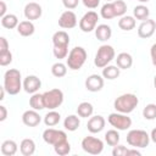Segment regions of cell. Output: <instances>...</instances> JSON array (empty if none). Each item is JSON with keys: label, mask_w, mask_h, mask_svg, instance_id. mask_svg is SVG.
<instances>
[{"label": "cell", "mask_w": 156, "mask_h": 156, "mask_svg": "<svg viewBox=\"0 0 156 156\" xmlns=\"http://www.w3.org/2000/svg\"><path fill=\"white\" fill-rule=\"evenodd\" d=\"M4 88L10 95H17L23 89V82L21 72L16 68H10L4 74Z\"/></svg>", "instance_id": "1"}, {"label": "cell", "mask_w": 156, "mask_h": 156, "mask_svg": "<svg viewBox=\"0 0 156 156\" xmlns=\"http://www.w3.org/2000/svg\"><path fill=\"white\" fill-rule=\"evenodd\" d=\"M138 104H139L138 96L133 93H127V94H122L118 98H116V100L113 101V107L117 112L128 115L135 110Z\"/></svg>", "instance_id": "2"}, {"label": "cell", "mask_w": 156, "mask_h": 156, "mask_svg": "<svg viewBox=\"0 0 156 156\" xmlns=\"http://www.w3.org/2000/svg\"><path fill=\"white\" fill-rule=\"evenodd\" d=\"M88 57V54L83 46H74L66 57V65L72 71H78L83 67Z\"/></svg>", "instance_id": "3"}, {"label": "cell", "mask_w": 156, "mask_h": 156, "mask_svg": "<svg viewBox=\"0 0 156 156\" xmlns=\"http://www.w3.org/2000/svg\"><path fill=\"white\" fill-rule=\"evenodd\" d=\"M115 58H116L115 49L111 45L104 44L96 51V55H95V58H94V65L98 68H104L105 66H107Z\"/></svg>", "instance_id": "4"}, {"label": "cell", "mask_w": 156, "mask_h": 156, "mask_svg": "<svg viewBox=\"0 0 156 156\" xmlns=\"http://www.w3.org/2000/svg\"><path fill=\"white\" fill-rule=\"evenodd\" d=\"M127 143L132 147L143 149L146 147L150 143V135L143 129H132L127 133Z\"/></svg>", "instance_id": "5"}, {"label": "cell", "mask_w": 156, "mask_h": 156, "mask_svg": "<svg viewBox=\"0 0 156 156\" xmlns=\"http://www.w3.org/2000/svg\"><path fill=\"white\" fill-rule=\"evenodd\" d=\"M44 96V104H45V108L48 110H56L57 107H60L63 102V91L58 88H54L50 89L45 93H43Z\"/></svg>", "instance_id": "6"}, {"label": "cell", "mask_w": 156, "mask_h": 156, "mask_svg": "<svg viewBox=\"0 0 156 156\" xmlns=\"http://www.w3.org/2000/svg\"><path fill=\"white\" fill-rule=\"evenodd\" d=\"M107 122L117 130H127L132 127V118L128 117L126 113H121L117 111L108 115Z\"/></svg>", "instance_id": "7"}, {"label": "cell", "mask_w": 156, "mask_h": 156, "mask_svg": "<svg viewBox=\"0 0 156 156\" xmlns=\"http://www.w3.org/2000/svg\"><path fill=\"white\" fill-rule=\"evenodd\" d=\"M82 149L90 155H99L104 150V141L96 136L88 135L82 140Z\"/></svg>", "instance_id": "8"}, {"label": "cell", "mask_w": 156, "mask_h": 156, "mask_svg": "<svg viewBox=\"0 0 156 156\" xmlns=\"http://www.w3.org/2000/svg\"><path fill=\"white\" fill-rule=\"evenodd\" d=\"M98 21H99V15L90 10L88 12H85L83 15V17L79 21V28L82 32L84 33H90L93 30H95L96 26H98Z\"/></svg>", "instance_id": "9"}, {"label": "cell", "mask_w": 156, "mask_h": 156, "mask_svg": "<svg viewBox=\"0 0 156 156\" xmlns=\"http://www.w3.org/2000/svg\"><path fill=\"white\" fill-rule=\"evenodd\" d=\"M67 139V134L63 130L60 129H55V128H46L43 132V140L49 144V145H55L61 140H66Z\"/></svg>", "instance_id": "10"}, {"label": "cell", "mask_w": 156, "mask_h": 156, "mask_svg": "<svg viewBox=\"0 0 156 156\" xmlns=\"http://www.w3.org/2000/svg\"><path fill=\"white\" fill-rule=\"evenodd\" d=\"M77 16L72 10H66L58 17V26L62 29H72L77 26Z\"/></svg>", "instance_id": "11"}, {"label": "cell", "mask_w": 156, "mask_h": 156, "mask_svg": "<svg viewBox=\"0 0 156 156\" xmlns=\"http://www.w3.org/2000/svg\"><path fill=\"white\" fill-rule=\"evenodd\" d=\"M156 32V22L154 20H145L143 21L138 27V35L141 39H149L151 38Z\"/></svg>", "instance_id": "12"}, {"label": "cell", "mask_w": 156, "mask_h": 156, "mask_svg": "<svg viewBox=\"0 0 156 156\" xmlns=\"http://www.w3.org/2000/svg\"><path fill=\"white\" fill-rule=\"evenodd\" d=\"M23 13H24V17L29 21H35V20H39L43 15V9L41 6L38 4V2H28L26 6H24V10H23Z\"/></svg>", "instance_id": "13"}, {"label": "cell", "mask_w": 156, "mask_h": 156, "mask_svg": "<svg viewBox=\"0 0 156 156\" xmlns=\"http://www.w3.org/2000/svg\"><path fill=\"white\" fill-rule=\"evenodd\" d=\"M105 78L100 74H90L87 79H85V88L87 90L91 91V93H96L100 91L104 88L105 84Z\"/></svg>", "instance_id": "14"}, {"label": "cell", "mask_w": 156, "mask_h": 156, "mask_svg": "<svg viewBox=\"0 0 156 156\" xmlns=\"http://www.w3.org/2000/svg\"><path fill=\"white\" fill-rule=\"evenodd\" d=\"M40 87H41V80L39 77L34 74H29L23 79V90L30 95L34 93H38Z\"/></svg>", "instance_id": "15"}, {"label": "cell", "mask_w": 156, "mask_h": 156, "mask_svg": "<svg viewBox=\"0 0 156 156\" xmlns=\"http://www.w3.org/2000/svg\"><path fill=\"white\" fill-rule=\"evenodd\" d=\"M106 121L101 115H95L89 117L88 123H87V128L91 134H98L100 132H102V129L105 128Z\"/></svg>", "instance_id": "16"}, {"label": "cell", "mask_w": 156, "mask_h": 156, "mask_svg": "<svg viewBox=\"0 0 156 156\" xmlns=\"http://www.w3.org/2000/svg\"><path fill=\"white\" fill-rule=\"evenodd\" d=\"M22 122L27 127H37L41 122V116L37 110H27L22 115Z\"/></svg>", "instance_id": "17"}, {"label": "cell", "mask_w": 156, "mask_h": 156, "mask_svg": "<svg viewBox=\"0 0 156 156\" xmlns=\"http://www.w3.org/2000/svg\"><path fill=\"white\" fill-rule=\"evenodd\" d=\"M94 32H95L96 39L100 40V41H107L112 37V29H111V27L108 24H105V23L98 24Z\"/></svg>", "instance_id": "18"}, {"label": "cell", "mask_w": 156, "mask_h": 156, "mask_svg": "<svg viewBox=\"0 0 156 156\" xmlns=\"http://www.w3.org/2000/svg\"><path fill=\"white\" fill-rule=\"evenodd\" d=\"M17 32L22 37H30L35 32V26H34L33 21H29V20L21 21L17 26Z\"/></svg>", "instance_id": "19"}, {"label": "cell", "mask_w": 156, "mask_h": 156, "mask_svg": "<svg viewBox=\"0 0 156 156\" xmlns=\"http://www.w3.org/2000/svg\"><path fill=\"white\" fill-rule=\"evenodd\" d=\"M115 60H116V65L121 69H128L133 65V57L128 52H119Z\"/></svg>", "instance_id": "20"}, {"label": "cell", "mask_w": 156, "mask_h": 156, "mask_svg": "<svg viewBox=\"0 0 156 156\" xmlns=\"http://www.w3.org/2000/svg\"><path fill=\"white\" fill-rule=\"evenodd\" d=\"M54 46H68L69 45V35L65 30H57L52 35Z\"/></svg>", "instance_id": "21"}, {"label": "cell", "mask_w": 156, "mask_h": 156, "mask_svg": "<svg viewBox=\"0 0 156 156\" xmlns=\"http://www.w3.org/2000/svg\"><path fill=\"white\" fill-rule=\"evenodd\" d=\"M20 151L23 156H32L35 152V143L30 138H26L20 144Z\"/></svg>", "instance_id": "22"}, {"label": "cell", "mask_w": 156, "mask_h": 156, "mask_svg": "<svg viewBox=\"0 0 156 156\" xmlns=\"http://www.w3.org/2000/svg\"><path fill=\"white\" fill-rule=\"evenodd\" d=\"M119 73H121V68L116 65H107L102 68V72H101V76L105 78V79H108V80H113L116 78L119 77Z\"/></svg>", "instance_id": "23"}, {"label": "cell", "mask_w": 156, "mask_h": 156, "mask_svg": "<svg viewBox=\"0 0 156 156\" xmlns=\"http://www.w3.org/2000/svg\"><path fill=\"white\" fill-rule=\"evenodd\" d=\"M17 150H18V145L15 140L7 139L1 144V154L4 156H13L17 154Z\"/></svg>", "instance_id": "24"}, {"label": "cell", "mask_w": 156, "mask_h": 156, "mask_svg": "<svg viewBox=\"0 0 156 156\" xmlns=\"http://www.w3.org/2000/svg\"><path fill=\"white\" fill-rule=\"evenodd\" d=\"M136 26V21L134 18V16H122L119 20H118V27L124 30V32H129L132 29H134Z\"/></svg>", "instance_id": "25"}, {"label": "cell", "mask_w": 156, "mask_h": 156, "mask_svg": "<svg viewBox=\"0 0 156 156\" xmlns=\"http://www.w3.org/2000/svg\"><path fill=\"white\" fill-rule=\"evenodd\" d=\"M80 126V119L78 115H68L65 121H63V127L68 132H74L79 128Z\"/></svg>", "instance_id": "26"}, {"label": "cell", "mask_w": 156, "mask_h": 156, "mask_svg": "<svg viewBox=\"0 0 156 156\" xmlns=\"http://www.w3.org/2000/svg\"><path fill=\"white\" fill-rule=\"evenodd\" d=\"M29 106L33 110L37 111H41L45 108V104H44V96L40 93H34L32 94V96L29 98Z\"/></svg>", "instance_id": "27"}, {"label": "cell", "mask_w": 156, "mask_h": 156, "mask_svg": "<svg viewBox=\"0 0 156 156\" xmlns=\"http://www.w3.org/2000/svg\"><path fill=\"white\" fill-rule=\"evenodd\" d=\"M93 112H94V106L88 102V101H83L78 105L77 107V115L82 118H88V117H91L93 116Z\"/></svg>", "instance_id": "28"}, {"label": "cell", "mask_w": 156, "mask_h": 156, "mask_svg": "<svg viewBox=\"0 0 156 156\" xmlns=\"http://www.w3.org/2000/svg\"><path fill=\"white\" fill-rule=\"evenodd\" d=\"M43 121H44V124L46 127H54V126H56V124L60 123L61 115L57 111H55V110H49V112L44 116Z\"/></svg>", "instance_id": "29"}, {"label": "cell", "mask_w": 156, "mask_h": 156, "mask_svg": "<svg viewBox=\"0 0 156 156\" xmlns=\"http://www.w3.org/2000/svg\"><path fill=\"white\" fill-rule=\"evenodd\" d=\"M20 21L16 15L13 13H6L4 17H1V26L6 29H13L17 28Z\"/></svg>", "instance_id": "30"}, {"label": "cell", "mask_w": 156, "mask_h": 156, "mask_svg": "<svg viewBox=\"0 0 156 156\" xmlns=\"http://www.w3.org/2000/svg\"><path fill=\"white\" fill-rule=\"evenodd\" d=\"M149 15H150V11H149V7L140 4V5H136L134 9H133V16L135 20L138 21H145L149 18Z\"/></svg>", "instance_id": "31"}, {"label": "cell", "mask_w": 156, "mask_h": 156, "mask_svg": "<svg viewBox=\"0 0 156 156\" xmlns=\"http://www.w3.org/2000/svg\"><path fill=\"white\" fill-rule=\"evenodd\" d=\"M54 151L58 155V156H66L71 152V144L68 143V140H61L57 144L54 145Z\"/></svg>", "instance_id": "32"}, {"label": "cell", "mask_w": 156, "mask_h": 156, "mask_svg": "<svg viewBox=\"0 0 156 156\" xmlns=\"http://www.w3.org/2000/svg\"><path fill=\"white\" fill-rule=\"evenodd\" d=\"M119 133L117 129H110L105 133V141L107 143V145L110 146H116L119 144Z\"/></svg>", "instance_id": "33"}, {"label": "cell", "mask_w": 156, "mask_h": 156, "mask_svg": "<svg viewBox=\"0 0 156 156\" xmlns=\"http://www.w3.org/2000/svg\"><path fill=\"white\" fill-rule=\"evenodd\" d=\"M51 73H52V76L54 77H56V78H62V77H65L66 76V73H67V65H65V63H62V62H56V63H54L52 66H51Z\"/></svg>", "instance_id": "34"}, {"label": "cell", "mask_w": 156, "mask_h": 156, "mask_svg": "<svg viewBox=\"0 0 156 156\" xmlns=\"http://www.w3.org/2000/svg\"><path fill=\"white\" fill-rule=\"evenodd\" d=\"M100 16L104 18V20H112L116 17L115 15V10H113V6H112V2H106L101 6V10H100Z\"/></svg>", "instance_id": "35"}, {"label": "cell", "mask_w": 156, "mask_h": 156, "mask_svg": "<svg viewBox=\"0 0 156 156\" xmlns=\"http://www.w3.org/2000/svg\"><path fill=\"white\" fill-rule=\"evenodd\" d=\"M112 6L115 10V15L116 17H122L126 15L127 12V4L123 0H115L112 1Z\"/></svg>", "instance_id": "36"}, {"label": "cell", "mask_w": 156, "mask_h": 156, "mask_svg": "<svg viewBox=\"0 0 156 156\" xmlns=\"http://www.w3.org/2000/svg\"><path fill=\"white\" fill-rule=\"evenodd\" d=\"M143 117L147 121H152L156 118V104H147L143 108Z\"/></svg>", "instance_id": "37"}, {"label": "cell", "mask_w": 156, "mask_h": 156, "mask_svg": "<svg viewBox=\"0 0 156 156\" xmlns=\"http://www.w3.org/2000/svg\"><path fill=\"white\" fill-rule=\"evenodd\" d=\"M52 54L56 58L62 60L68 56V46H54Z\"/></svg>", "instance_id": "38"}, {"label": "cell", "mask_w": 156, "mask_h": 156, "mask_svg": "<svg viewBox=\"0 0 156 156\" xmlns=\"http://www.w3.org/2000/svg\"><path fill=\"white\" fill-rule=\"evenodd\" d=\"M12 62V54L10 50L6 51H0V66L5 67L9 66Z\"/></svg>", "instance_id": "39"}, {"label": "cell", "mask_w": 156, "mask_h": 156, "mask_svg": "<svg viewBox=\"0 0 156 156\" xmlns=\"http://www.w3.org/2000/svg\"><path fill=\"white\" fill-rule=\"evenodd\" d=\"M112 155L113 156H127L128 155V149L124 146V145H116L113 146V150H112Z\"/></svg>", "instance_id": "40"}, {"label": "cell", "mask_w": 156, "mask_h": 156, "mask_svg": "<svg viewBox=\"0 0 156 156\" xmlns=\"http://www.w3.org/2000/svg\"><path fill=\"white\" fill-rule=\"evenodd\" d=\"M79 1L80 0H62V4L67 10H73L78 6Z\"/></svg>", "instance_id": "41"}, {"label": "cell", "mask_w": 156, "mask_h": 156, "mask_svg": "<svg viewBox=\"0 0 156 156\" xmlns=\"http://www.w3.org/2000/svg\"><path fill=\"white\" fill-rule=\"evenodd\" d=\"M82 2L85 7H88L90 10H94L100 5V0H82Z\"/></svg>", "instance_id": "42"}, {"label": "cell", "mask_w": 156, "mask_h": 156, "mask_svg": "<svg viewBox=\"0 0 156 156\" xmlns=\"http://www.w3.org/2000/svg\"><path fill=\"white\" fill-rule=\"evenodd\" d=\"M6 50H10L9 41L5 37H0V51H6Z\"/></svg>", "instance_id": "43"}, {"label": "cell", "mask_w": 156, "mask_h": 156, "mask_svg": "<svg viewBox=\"0 0 156 156\" xmlns=\"http://www.w3.org/2000/svg\"><path fill=\"white\" fill-rule=\"evenodd\" d=\"M150 56H151L152 65L156 67V43L152 44V46H151V49H150Z\"/></svg>", "instance_id": "44"}, {"label": "cell", "mask_w": 156, "mask_h": 156, "mask_svg": "<svg viewBox=\"0 0 156 156\" xmlns=\"http://www.w3.org/2000/svg\"><path fill=\"white\" fill-rule=\"evenodd\" d=\"M7 118V108L4 105H0V122H4Z\"/></svg>", "instance_id": "45"}, {"label": "cell", "mask_w": 156, "mask_h": 156, "mask_svg": "<svg viewBox=\"0 0 156 156\" xmlns=\"http://www.w3.org/2000/svg\"><path fill=\"white\" fill-rule=\"evenodd\" d=\"M6 11H7V6H6V2L4 0L0 1V17H4L6 15Z\"/></svg>", "instance_id": "46"}, {"label": "cell", "mask_w": 156, "mask_h": 156, "mask_svg": "<svg viewBox=\"0 0 156 156\" xmlns=\"http://www.w3.org/2000/svg\"><path fill=\"white\" fill-rule=\"evenodd\" d=\"M130 155H135V156H140L141 152L139 150H136V147H133V149H128V155L127 156H130Z\"/></svg>", "instance_id": "47"}, {"label": "cell", "mask_w": 156, "mask_h": 156, "mask_svg": "<svg viewBox=\"0 0 156 156\" xmlns=\"http://www.w3.org/2000/svg\"><path fill=\"white\" fill-rule=\"evenodd\" d=\"M150 140H152L155 144H156V127L151 130V133H150Z\"/></svg>", "instance_id": "48"}, {"label": "cell", "mask_w": 156, "mask_h": 156, "mask_svg": "<svg viewBox=\"0 0 156 156\" xmlns=\"http://www.w3.org/2000/svg\"><path fill=\"white\" fill-rule=\"evenodd\" d=\"M5 93H6V89L4 88V85L0 88V100H4L5 99Z\"/></svg>", "instance_id": "49"}, {"label": "cell", "mask_w": 156, "mask_h": 156, "mask_svg": "<svg viewBox=\"0 0 156 156\" xmlns=\"http://www.w3.org/2000/svg\"><path fill=\"white\" fill-rule=\"evenodd\" d=\"M139 2H141V4H144V2H147V1H150V0H138Z\"/></svg>", "instance_id": "50"}, {"label": "cell", "mask_w": 156, "mask_h": 156, "mask_svg": "<svg viewBox=\"0 0 156 156\" xmlns=\"http://www.w3.org/2000/svg\"><path fill=\"white\" fill-rule=\"evenodd\" d=\"M154 87H155V89H156V76L154 77Z\"/></svg>", "instance_id": "51"}, {"label": "cell", "mask_w": 156, "mask_h": 156, "mask_svg": "<svg viewBox=\"0 0 156 156\" xmlns=\"http://www.w3.org/2000/svg\"><path fill=\"white\" fill-rule=\"evenodd\" d=\"M107 2H112V1H115V0H106Z\"/></svg>", "instance_id": "52"}]
</instances>
